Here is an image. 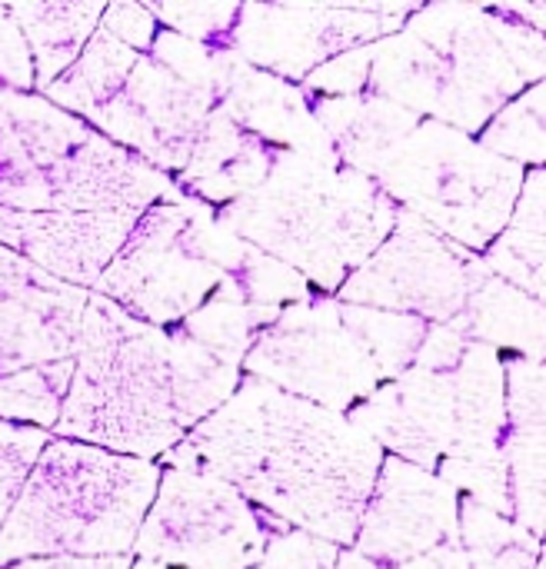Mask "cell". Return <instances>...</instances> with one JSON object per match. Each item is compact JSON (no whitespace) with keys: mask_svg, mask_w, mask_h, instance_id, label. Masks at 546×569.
<instances>
[{"mask_svg":"<svg viewBox=\"0 0 546 569\" xmlns=\"http://www.w3.org/2000/svg\"><path fill=\"white\" fill-rule=\"evenodd\" d=\"M384 457L344 413L240 377L160 467L224 480L280 523L350 550Z\"/></svg>","mask_w":546,"mask_h":569,"instance_id":"6da1fadb","label":"cell"},{"mask_svg":"<svg viewBox=\"0 0 546 569\" xmlns=\"http://www.w3.org/2000/svg\"><path fill=\"white\" fill-rule=\"evenodd\" d=\"M240 377L180 327H150L90 293L50 437L157 463L230 400Z\"/></svg>","mask_w":546,"mask_h":569,"instance_id":"7a4b0ae2","label":"cell"},{"mask_svg":"<svg viewBox=\"0 0 546 569\" xmlns=\"http://www.w3.org/2000/svg\"><path fill=\"white\" fill-rule=\"evenodd\" d=\"M314 117L347 167L457 247L484 253L507 227L527 170L477 137L374 93L314 97Z\"/></svg>","mask_w":546,"mask_h":569,"instance_id":"3957f363","label":"cell"},{"mask_svg":"<svg viewBox=\"0 0 546 569\" xmlns=\"http://www.w3.org/2000/svg\"><path fill=\"white\" fill-rule=\"evenodd\" d=\"M90 293L107 297L150 327H177L210 297L284 310L310 297V283L240 240L217 210L180 193L143 210Z\"/></svg>","mask_w":546,"mask_h":569,"instance_id":"277c9868","label":"cell"},{"mask_svg":"<svg viewBox=\"0 0 546 569\" xmlns=\"http://www.w3.org/2000/svg\"><path fill=\"white\" fill-rule=\"evenodd\" d=\"M347 420L387 457L434 473L464 500L510 520L504 353L470 340L447 370L410 363V370L357 403Z\"/></svg>","mask_w":546,"mask_h":569,"instance_id":"5b68a950","label":"cell"},{"mask_svg":"<svg viewBox=\"0 0 546 569\" xmlns=\"http://www.w3.org/2000/svg\"><path fill=\"white\" fill-rule=\"evenodd\" d=\"M400 207L334 143L280 153L267 180L217 210V220L267 257L334 297L340 283L390 237Z\"/></svg>","mask_w":546,"mask_h":569,"instance_id":"8992f818","label":"cell"},{"mask_svg":"<svg viewBox=\"0 0 546 569\" xmlns=\"http://www.w3.org/2000/svg\"><path fill=\"white\" fill-rule=\"evenodd\" d=\"M183 190L40 93L0 87V210L140 217Z\"/></svg>","mask_w":546,"mask_h":569,"instance_id":"52a82bcc","label":"cell"},{"mask_svg":"<svg viewBox=\"0 0 546 569\" xmlns=\"http://www.w3.org/2000/svg\"><path fill=\"white\" fill-rule=\"evenodd\" d=\"M157 483L153 460L50 437L0 527V569L47 557L130 553Z\"/></svg>","mask_w":546,"mask_h":569,"instance_id":"ba28073f","label":"cell"},{"mask_svg":"<svg viewBox=\"0 0 546 569\" xmlns=\"http://www.w3.org/2000/svg\"><path fill=\"white\" fill-rule=\"evenodd\" d=\"M427 327L417 317L310 293L257 333L240 373L347 417L410 370Z\"/></svg>","mask_w":546,"mask_h":569,"instance_id":"9c48e42d","label":"cell"},{"mask_svg":"<svg viewBox=\"0 0 546 569\" xmlns=\"http://www.w3.org/2000/svg\"><path fill=\"white\" fill-rule=\"evenodd\" d=\"M527 90L487 3H427L374 43L364 93L384 97L467 137Z\"/></svg>","mask_w":546,"mask_h":569,"instance_id":"30bf717a","label":"cell"},{"mask_svg":"<svg viewBox=\"0 0 546 569\" xmlns=\"http://www.w3.org/2000/svg\"><path fill=\"white\" fill-rule=\"evenodd\" d=\"M287 530L214 477L160 467L153 503L130 557L167 569H254L267 543Z\"/></svg>","mask_w":546,"mask_h":569,"instance_id":"8fae6325","label":"cell"},{"mask_svg":"<svg viewBox=\"0 0 546 569\" xmlns=\"http://www.w3.org/2000/svg\"><path fill=\"white\" fill-rule=\"evenodd\" d=\"M417 3H240L230 50L277 80H307L327 60L397 33Z\"/></svg>","mask_w":546,"mask_h":569,"instance_id":"7c38bea8","label":"cell"},{"mask_svg":"<svg viewBox=\"0 0 546 569\" xmlns=\"http://www.w3.org/2000/svg\"><path fill=\"white\" fill-rule=\"evenodd\" d=\"M480 253L457 247L414 213L400 210L390 237L334 293L344 303L417 317L424 323H454L470 297Z\"/></svg>","mask_w":546,"mask_h":569,"instance_id":"4fadbf2b","label":"cell"},{"mask_svg":"<svg viewBox=\"0 0 546 569\" xmlns=\"http://www.w3.org/2000/svg\"><path fill=\"white\" fill-rule=\"evenodd\" d=\"M460 493L434 473L384 457L374 493L364 507L354 553L404 567L460 540Z\"/></svg>","mask_w":546,"mask_h":569,"instance_id":"5bb4252c","label":"cell"},{"mask_svg":"<svg viewBox=\"0 0 546 569\" xmlns=\"http://www.w3.org/2000/svg\"><path fill=\"white\" fill-rule=\"evenodd\" d=\"M87 297L0 247V380L70 360Z\"/></svg>","mask_w":546,"mask_h":569,"instance_id":"9a60e30c","label":"cell"},{"mask_svg":"<svg viewBox=\"0 0 546 569\" xmlns=\"http://www.w3.org/2000/svg\"><path fill=\"white\" fill-rule=\"evenodd\" d=\"M137 217L117 213H17L0 210V247L20 253L43 273L93 290L123 247Z\"/></svg>","mask_w":546,"mask_h":569,"instance_id":"2e32d148","label":"cell"},{"mask_svg":"<svg viewBox=\"0 0 546 569\" xmlns=\"http://www.w3.org/2000/svg\"><path fill=\"white\" fill-rule=\"evenodd\" d=\"M544 363L504 357V463L510 487V520L544 540Z\"/></svg>","mask_w":546,"mask_h":569,"instance_id":"e0dca14e","label":"cell"},{"mask_svg":"<svg viewBox=\"0 0 546 569\" xmlns=\"http://www.w3.org/2000/svg\"><path fill=\"white\" fill-rule=\"evenodd\" d=\"M454 327L467 340L484 343L497 353L507 350V357L544 363V300H534L507 280L494 277L484 260L470 280L467 307L454 320Z\"/></svg>","mask_w":546,"mask_h":569,"instance_id":"ac0fdd59","label":"cell"},{"mask_svg":"<svg viewBox=\"0 0 546 569\" xmlns=\"http://www.w3.org/2000/svg\"><path fill=\"white\" fill-rule=\"evenodd\" d=\"M7 10H10L13 23L20 27L30 60H33V93H43L80 57V50L100 27L107 3L20 0V3H7Z\"/></svg>","mask_w":546,"mask_h":569,"instance_id":"d6986e66","label":"cell"},{"mask_svg":"<svg viewBox=\"0 0 546 569\" xmlns=\"http://www.w3.org/2000/svg\"><path fill=\"white\" fill-rule=\"evenodd\" d=\"M546 177L544 167L527 170L520 197L507 227L480 253L484 267L517 287L520 293L544 300V227H546Z\"/></svg>","mask_w":546,"mask_h":569,"instance_id":"ffe728a7","label":"cell"},{"mask_svg":"<svg viewBox=\"0 0 546 569\" xmlns=\"http://www.w3.org/2000/svg\"><path fill=\"white\" fill-rule=\"evenodd\" d=\"M137 57H140L137 50H130L127 43L110 37L103 27H97L93 37L87 40V47L80 50V57L70 63V70L60 73L40 97L50 100L53 107L87 120L123 87Z\"/></svg>","mask_w":546,"mask_h":569,"instance_id":"44dd1931","label":"cell"},{"mask_svg":"<svg viewBox=\"0 0 546 569\" xmlns=\"http://www.w3.org/2000/svg\"><path fill=\"white\" fill-rule=\"evenodd\" d=\"M460 547L470 569H537L544 560L540 540L514 520L460 497Z\"/></svg>","mask_w":546,"mask_h":569,"instance_id":"7402d4cb","label":"cell"},{"mask_svg":"<svg viewBox=\"0 0 546 569\" xmlns=\"http://www.w3.org/2000/svg\"><path fill=\"white\" fill-rule=\"evenodd\" d=\"M546 87L534 83L520 97H514L507 107H500L490 123L480 130L477 143L500 157L510 160L524 170L544 167V113H546Z\"/></svg>","mask_w":546,"mask_h":569,"instance_id":"603a6c76","label":"cell"},{"mask_svg":"<svg viewBox=\"0 0 546 569\" xmlns=\"http://www.w3.org/2000/svg\"><path fill=\"white\" fill-rule=\"evenodd\" d=\"M70 373H73V357L53 367L3 377L0 380V420L17 423V427L30 423L33 430L50 433L57 427V417L70 387Z\"/></svg>","mask_w":546,"mask_h":569,"instance_id":"cb8c5ba5","label":"cell"},{"mask_svg":"<svg viewBox=\"0 0 546 569\" xmlns=\"http://www.w3.org/2000/svg\"><path fill=\"white\" fill-rule=\"evenodd\" d=\"M153 13L157 23H163V30L203 43V47H217V50H230V33L240 13V3H150L147 7Z\"/></svg>","mask_w":546,"mask_h":569,"instance_id":"d4e9b609","label":"cell"},{"mask_svg":"<svg viewBox=\"0 0 546 569\" xmlns=\"http://www.w3.org/2000/svg\"><path fill=\"white\" fill-rule=\"evenodd\" d=\"M47 440H50V433H43V430L0 420V527L7 520L27 473L33 470L40 450L47 447Z\"/></svg>","mask_w":546,"mask_h":569,"instance_id":"484cf974","label":"cell"},{"mask_svg":"<svg viewBox=\"0 0 546 569\" xmlns=\"http://www.w3.org/2000/svg\"><path fill=\"white\" fill-rule=\"evenodd\" d=\"M337 557L340 547L287 527L267 543L260 563L254 569H337Z\"/></svg>","mask_w":546,"mask_h":569,"instance_id":"4316f807","label":"cell"},{"mask_svg":"<svg viewBox=\"0 0 546 569\" xmlns=\"http://www.w3.org/2000/svg\"><path fill=\"white\" fill-rule=\"evenodd\" d=\"M370 60H374V43L347 50V53L327 60L324 67H317L300 87L314 97H357L367 87Z\"/></svg>","mask_w":546,"mask_h":569,"instance_id":"83f0119b","label":"cell"},{"mask_svg":"<svg viewBox=\"0 0 546 569\" xmlns=\"http://www.w3.org/2000/svg\"><path fill=\"white\" fill-rule=\"evenodd\" d=\"M0 87L33 93V60L7 3H0Z\"/></svg>","mask_w":546,"mask_h":569,"instance_id":"f1b7e54d","label":"cell"},{"mask_svg":"<svg viewBox=\"0 0 546 569\" xmlns=\"http://www.w3.org/2000/svg\"><path fill=\"white\" fill-rule=\"evenodd\" d=\"M100 27L137 53H150V43L160 30L153 13L143 3H107Z\"/></svg>","mask_w":546,"mask_h":569,"instance_id":"f546056e","label":"cell"},{"mask_svg":"<svg viewBox=\"0 0 546 569\" xmlns=\"http://www.w3.org/2000/svg\"><path fill=\"white\" fill-rule=\"evenodd\" d=\"M3 569H167L150 560H137L130 553L123 557H47V560H20Z\"/></svg>","mask_w":546,"mask_h":569,"instance_id":"4dcf8cb0","label":"cell"},{"mask_svg":"<svg viewBox=\"0 0 546 569\" xmlns=\"http://www.w3.org/2000/svg\"><path fill=\"white\" fill-rule=\"evenodd\" d=\"M337 569H400V567H380V563H374V560H367V557H360V553H354V550H340V557H337Z\"/></svg>","mask_w":546,"mask_h":569,"instance_id":"1f68e13d","label":"cell"},{"mask_svg":"<svg viewBox=\"0 0 546 569\" xmlns=\"http://www.w3.org/2000/svg\"><path fill=\"white\" fill-rule=\"evenodd\" d=\"M537 569H546V563H544V560H540V563H537Z\"/></svg>","mask_w":546,"mask_h":569,"instance_id":"d6a6232c","label":"cell"}]
</instances>
